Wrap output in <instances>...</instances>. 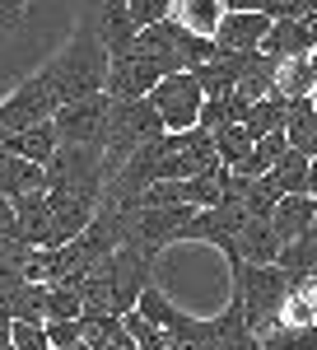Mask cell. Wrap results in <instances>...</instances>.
Here are the masks:
<instances>
[{
	"mask_svg": "<svg viewBox=\"0 0 317 350\" xmlns=\"http://www.w3.org/2000/svg\"><path fill=\"white\" fill-rule=\"evenodd\" d=\"M107 108H112L107 94H89V98H75V103H61L52 112V126L61 135V145H98L103 150Z\"/></svg>",
	"mask_w": 317,
	"mask_h": 350,
	"instance_id": "52a82bcc",
	"label": "cell"
},
{
	"mask_svg": "<svg viewBox=\"0 0 317 350\" xmlns=\"http://www.w3.org/2000/svg\"><path fill=\"white\" fill-rule=\"evenodd\" d=\"M47 191H70V196H94L103 201L107 173H103V150L98 145H56V154L42 163Z\"/></svg>",
	"mask_w": 317,
	"mask_h": 350,
	"instance_id": "5b68a950",
	"label": "cell"
},
{
	"mask_svg": "<svg viewBox=\"0 0 317 350\" xmlns=\"http://www.w3.org/2000/svg\"><path fill=\"white\" fill-rule=\"evenodd\" d=\"M285 140H290V150H299V154L317 159V103H313V98H290Z\"/></svg>",
	"mask_w": 317,
	"mask_h": 350,
	"instance_id": "ac0fdd59",
	"label": "cell"
},
{
	"mask_svg": "<svg viewBox=\"0 0 317 350\" xmlns=\"http://www.w3.org/2000/svg\"><path fill=\"white\" fill-rule=\"evenodd\" d=\"M275 267L285 271L290 280H303V275H313V271H317V229H308V234H299V239H285V243H280V252H275Z\"/></svg>",
	"mask_w": 317,
	"mask_h": 350,
	"instance_id": "ffe728a7",
	"label": "cell"
},
{
	"mask_svg": "<svg viewBox=\"0 0 317 350\" xmlns=\"http://www.w3.org/2000/svg\"><path fill=\"white\" fill-rule=\"evenodd\" d=\"M229 275H234V299L243 304V313H247V323H252V332H257V341H262L266 332L275 327V318H280V304H285V295H290V275L275 267H252V262H234L229 267Z\"/></svg>",
	"mask_w": 317,
	"mask_h": 350,
	"instance_id": "277c9868",
	"label": "cell"
},
{
	"mask_svg": "<svg viewBox=\"0 0 317 350\" xmlns=\"http://www.w3.org/2000/svg\"><path fill=\"white\" fill-rule=\"evenodd\" d=\"M5 350H14V346H5Z\"/></svg>",
	"mask_w": 317,
	"mask_h": 350,
	"instance_id": "8d00e7d4",
	"label": "cell"
},
{
	"mask_svg": "<svg viewBox=\"0 0 317 350\" xmlns=\"http://www.w3.org/2000/svg\"><path fill=\"white\" fill-rule=\"evenodd\" d=\"M10 346L14 350H52L47 323H10Z\"/></svg>",
	"mask_w": 317,
	"mask_h": 350,
	"instance_id": "83f0119b",
	"label": "cell"
},
{
	"mask_svg": "<svg viewBox=\"0 0 317 350\" xmlns=\"http://www.w3.org/2000/svg\"><path fill=\"white\" fill-rule=\"evenodd\" d=\"M158 80H163V66L158 61H150V56H140V52H126V56H112L107 61L103 94L107 98H145Z\"/></svg>",
	"mask_w": 317,
	"mask_h": 350,
	"instance_id": "ba28073f",
	"label": "cell"
},
{
	"mask_svg": "<svg viewBox=\"0 0 317 350\" xmlns=\"http://www.w3.org/2000/svg\"><path fill=\"white\" fill-rule=\"evenodd\" d=\"M107 47L98 42L94 24L84 19L75 28V38L66 42V52H56L38 75L47 80V89L56 94V103H75V98H89V94H103L107 84Z\"/></svg>",
	"mask_w": 317,
	"mask_h": 350,
	"instance_id": "7a4b0ae2",
	"label": "cell"
},
{
	"mask_svg": "<svg viewBox=\"0 0 317 350\" xmlns=\"http://www.w3.org/2000/svg\"><path fill=\"white\" fill-rule=\"evenodd\" d=\"M0 145H5L10 154L28 159V163H47L56 154V145H61V135H56L52 122H38V126H24V131L0 135Z\"/></svg>",
	"mask_w": 317,
	"mask_h": 350,
	"instance_id": "9a60e30c",
	"label": "cell"
},
{
	"mask_svg": "<svg viewBox=\"0 0 317 350\" xmlns=\"http://www.w3.org/2000/svg\"><path fill=\"white\" fill-rule=\"evenodd\" d=\"M262 10L271 19H317L308 0H262Z\"/></svg>",
	"mask_w": 317,
	"mask_h": 350,
	"instance_id": "f546056e",
	"label": "cell"
},
{
	"mask_svg": "<svg viewBox=\"0 0 317 350\" xmlns=\"http://www.w3.org/2000/svg\"><path fill=\"white\" fill-rule=\"evenodd\" d=\"M14 219H19V239L28 247H56V215L47 191H24L14 196Z\"/></svg>",
	"mask_w": 317,
	"mask_h": 350,
	"instance_id": "8fae6325",
	"label": "cell"
},
{
	"mask_svg": "<svg viewBox=\"0 0 317 350\" xmlns=\"http://www.w3.org/2000/svg\"><path fill=\"white\" fill-rule=\"evenodd\" d=\"M10 323H14V318H0V350L10 346Z\"/></svg>",
	"mask_w": 317,
	"mask_h": 350,
	"instance_id": "e575fe53",
	"label": "cell"
},
{
	"mask_svg": "<svg viewBox=\"0 0 317 350\" xmlns=\"http://www.w3.org/2000/svg\"><path fill=\"white\" fill-rule=\"evenodd\" d=\"M10 318L14 323H47V285L19 280L14 295H10Z\"/></svg>",
	"mask_w": 317,
	"mask_h": 350,
	"instance_id": "cb8c5ba5",
	"label": "cell"
},
{
	"mask_svg": "<svg viewBox=\"0 0 317 350\" xmlns=\"http://www.w3.org/2000/svg\"><path fill=\"white\" fill-rule=\"evenodd\" d=\"M70 318H84L79 285L75 280H56V285H47V323H70Z\"/></svg>",
	"mask_w": 317,
	"mask_h": 350,
	"instance_id": "d4e9b609",
	"label": "cell"
},
{
	"mask_svg": "<svg viewBox=\"0 0 317 350\" xmlns=\"http://www.w3.org/2000/svg\"><path fill=\"white\" fill-rule=\"evenodd\" d=\"M308 196L317 201V159H308Z\"/></svg>",
	"mask_w": 317,
	"mask_h": 350,
	"instance_id": "836d02e7",
	"label": "cell"
},
{
	"mask_svg": "<svg viewBox=\"0 0 317 350\" xmlns=\"http://www.w3.org/2000/svg\"><path fill=\"white\" fill-rule=\"evenodd\" d=\"M266 183L280 191V196H290V191H308V154L285 150L280 159L266 168Z\"/></svg>",
	"mask_w": 317,
	"mask_h": 350,
	"instance_id": "603a6c76",
	"label": "cell"
},
{
	"mask_svg": "<svg viewBox=\"0 0 317 350\" xmlns=\"http://www.w3.org/2000/svg\"><path fill=\"white\" fill-rule=\"evenodd\" d=\"M28 247L19 239V219H14V201L10 196H0V267L5 271H19L24 275V262H28Z\"/></svg>",
	"mask_w": 317,
	"mask_h": 350,
	"instance_id": "7402d4cb",
	"label": "cell"
},
{
	"mask_svg": "<svg viewBox=\"0 0 317 350\" xmlns=\"http://www.w3.org/2000/svg\"><path fill=\"white\" fill-rule=\"evenodd\" d=\"M308 5H313V14H317V0H308Z\"/></svg>",
	"mask_w": 317,
	"mask_h": 350,
	"instance_id": "d590c367",
	"label": "cell"
},
{
	"mask_svg": "<svg viewBox=\"0 0 317 350\" xmlns=\"http://www.w3.org/2000/svg\"><path fill=\"white\" fill-rule=\"evenodd\" d=\"M224 10H262V0H219Z\"/></svg>",
	"mask_w": 317,
	"mask_h": 350,
	"instance_id": "d6a6232c",
	"label": "cell"
},
{
	"mask_svg": "<svg viewBox=\"0 0 317 350\" xmlns=\"http://www.w3.org/2000/svg\"><path fill=\"white\" fill-rule=\"evenodd\" d=\"M47 341H52V350H70L84 341V332H79V318H70V323H47Z\"/></svg>",
	"mask_w": 317,
	"mask_h": 350,
	"instance_id": "4dcf8cb0",
	"label": "cell"
},
{
	"mask_svg": "<svg viewBox=\"0 0 317 350\" xmlns=\"http://www.w3.org/2000/svg\"><path fill=\"white\" fill-rule=\"evenodd\" d=\"M266 33H271L266 10H224V19L215 28V47L219 52H262Z\"/></svg>",
	"mask_w": 317,
	"mask_h": 350,
	"instance_id": "30bf717a",
	"label": "cell"
},
{
	"mask_svg": "<svg viewBox=\"0 0 317 350\" xmlns=\"http://www.w3.org/2000/svg\"><path fill=\"white\" fill-rule=\"evenodd\" d=\"M24 191H47V173H42V163H28L19 154H10L5 145H0V196H24Z\"/></svg>",
	"mask_w": 317,
	"mask_h": 350,
	"instance_id": "e0dca14e",
	"label": "cell"
},
{
	"mask_svg": "<svg viewBox=\"0 0 317 350\" xmlns=\"http://www.w3.org/2000/svg\"><path fill=\"white\" fill-rule=\"evenodd\" d=\"M215 150H219V163L224 168H234L247 150H252V135H247V126L243 122H224V126H215Z\"/></svg>",
	"mask_w": 317,
	"mask_h": 350,
	"instance_id": "484cf974",
	"label": "cell"
},
{
	"mask_svg": "<svg viewBox=\"0 0 317 350\" xmlns=\"http://www.w3.org/2000/svg\"><path fill=\"white\" fill-rule=\"evenodd\" d=\"M89 24L98 33V42L107 47V56H126L135 47V33H140L126 0H89Z\"/></svg>",
	"mask_w": 317,
	"mask_h": 350,
	"instance_id": "9c48e42d",
	"label": "cell"
},
{
	"mask_svg": "<svg viewBox=\"0 0 317 350\" xmlns=\"http://www.w3.org/2000/svg\"><path fill=\"white\" fill-rule=\"evenodd\" d=\"M275 252H280V239H275L271 219H262V215L243 219V229H238V262L271 267V262H275Z\"/></svg>",
	"mask_w": 317,
	"mask_h": 350,
	"instance_id": "2e32d148",
	"label": "cell"
},
{
	"mask_svg": "<svg viewBox=\"0 0 317 350\" xmlns=\"http://www.w3.org/2000/svg\"><path fill=\"white\" fill-rule=\"evenodd\" d=\"M285 117H290V98L266 94V98H257V103L243 112L238 122L247 126V135H252V140H262V135H271V131H285Z\"/></svg>",
	"mask_w": 317,
	"mask_h": 350,
	"instance_id": "44dd1931",
	"label": "cell"
},
{
	"mask_svg": "<svg viewBox=\"0 0 317 350\" xmlns=\"http://www.w3.org/2000/svg\"><path fill=\"white\" fill-rule=\"evenodd\" d=\"M145 98H150L154 112L163 117V131H191L196 117H201V103H206V89H201V80H196L191 70H173V75H163Z\"/></svg>",
	"mask_w": 317,
	"mask_h": 350,
	"instance_id": "8992f818",
	"label": "cell"
},
{
	"mask_svg": "<svg viewBox=\"0 0 317 350\" xmlns=\"http://www.w3.org/2000/svg\"><path fill=\"white\" fill-rule=\"evenodd\" d=\"M271 229H275V239H299V234H308L317 229V201L308 191H290V196H280L275 201V211H271Z\"/></svg>",
	"mask_w": 317,
	"mask_h": 350,
	"instance_id": "7c38bea8",
	"label": "cell"
},
{
	"mask_svg": "<svg viewBox=\"0 0 317 350\" xmlns=\"http://www.w3.org/2000/svg\"><path fill=\"white\" fill-rule=\"evenodd\" d=\"M122 323H126V332H131L135 350H168V336H163V327H154L150 318H140V313H122Z\"/></svg>",
	"mask_w": 317,
	"mask_h": 350,
	"instance_id": "4316f807",
	"label": "cell"
},
{
	"mask_svg": "<svg viewBox=\"0 0 317 350\" xmlns=\"http://www.w3.org/2000/svg\"><path fill=\"white\" fill-rule=\"evenodd\" d=\"M266 56H313V19H271V33L262 38Z\"/></svg>",
	"mask_w": 317,
	"mask_h": 350,
	"instance_id": "5bb4252c",
	"label": "cell"
},
{
	"mask_svg": "<svg viewBox=\"0 0 317 350\" xmlns=\"http://www.w3.org/2000/svg\"><path fill=\"white\" fill-rule=\"evenodd\" d=\"M154 280V252H145L140 243H122L117 252H107L103 262H94V267L79 275V299H84V313H112V318H122V313H131L140 290Z\"/></svg>",
	"mask_w": 317,
	"mask_h": 350,
	"instance_id": "6da1fadb",
	"label": "cell"
},
{
	"mask_svg": "<svg viewBox=\"0 0 317 350\" xmlns=\"http://www.w3.org/2000/svg\"><path fill=\"white\" fill-rule=\"evenodd\" d=\"M168 19L187 33H196V38H215V28L224 19V5L219 0H173Z\"/></svg>",
	"mask_w": 317,
	"mask_h": 350,
	"instance_id": "d6986e66",
	"label": "cell"
},
{
	"mask_svg": "<svg viewBox=\"0 0 317 350\" xmlns=\"http://www.w3.org/2000/svg\"><path fill=\"white\" fill-rule=\"evenodd\" d=\"M126 10H131L135 28H150V24H163V19H168L173 0H126Z\"/></svg>",
	"mask_w": 317,
	"mask_h": 350,
	"instance_id": "f1b7e54d",
	"label": "cell"
},
{
	"mask_svg": "<svg viewBox=\"0 0 317 350\" xmlns=\"http://www.w3.org/2000/svg\"><path fill=\"white\" fill-rule=\"evenodd\" d=\"M158 135H163V117L154 112L150 98H112V108H107V135H103V173L112 178L140 145H150Z\"/></svg>",
	"mask_w": 317,
	"mask_h": 350,
	"instance_id": "3957f363",
	"label": "cell"
},
{
	"mask_svg": "<svg viewBox=\"0 0 317 350\" xmlns=\"http://www.w3.org/2000/svg\"><path fill=\"white\" fill-rule=\"evenodd\" d=\"M275 61V56H271ZM317 89V66L313 56H280L275 61V75H271V94H280V98H313Z\"/></svg>",
	"mask_w": 317,
	"mask_h": 350,
	"instance_id": "4fadbf2b",
	"label": "cell"
},
{
	"mask_svg": "<svg viewBox=\"0 0 317 350\" xmlns=\"http://www.w3.org/2000/svg\"><path fill=\"white\" fill-rule=\"evenodd\" d=\"M224 122H234V112H229V98H206V103H201V117H196V126L215 131V126H224Z\"/></svg>",
	"mask_w": 317,
	"mask_h": 350,
	"instance_id": "1f68e13d",
	"label": "cell"
}]
</instances>
